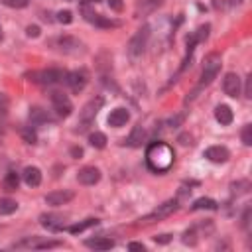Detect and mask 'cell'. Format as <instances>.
Wrapping results in <instances>:
<instances>
[{
    "label": "cell",
    "mask_w": 252,
    "mask_h": 252,
    "mask_svg": "<svg viewBox=\"0 0 252 252\" xmlns=\"http://www.w3.org/2000/svg\"><path fill=\"white\" fill-rule=\"evenodd\" d=\"M8 106H10V100L4 93H0V114H6L8 112Z\"/></svg>",
    "instance_id": "cell-35"
},
{
    "label": "cell",
    "mask_w": 252,
    "mask_h": 252,
    "mask_svg": "<svg viewBox=\"0 0 252 252\" xmlns=\"http://www.w3.org/2000/svg\"><path fill=\"white\" fill-rule=\"evenodd\" d=\"M51 104H53V110L57 112V116H61V118H67L73 112L71 98L61 91H53L51 93Z\"/></svg>",
    "instance_id": "cell-8"
},
{
    "label": "cell",
    "mask_w": 252,
    "mask_h": 252,
    "mask_svg": "<svg viewBox=\"0 0 252 252\" xmlns=\"http://www.w3.org/2000/svg\"><path fill=\"white\" fill-rule=\"evenodd\" d=\"M144 138H146V130L142 128V124H136V126L132 128L130 136L124 140V144L130 146V148H140L142 142H144Z\"/></svg>",
    "instance_id": "cell-19"
},
{
    "label": "cell",
    "mask_w": 252,
    "mask_h": 252,
    "mask_svg": "<svg viewBox=\"0 0 252 252\" xmlns=\"http://www.w3.org/2000/svg\"><path fill=\"white\" fill-rule=\"evenodd\" d=\"M205 158L213 163H224L230 158V152L224 146H211L205 150Z\"/></svg>",
    "instance_id": "cell-15"
},
{
    "label": "cell",
    "mask_w": 252,
    "mask_h": 252,
    "mask_svg": "<svg viewBox=\"0 0 252 252\" xmlns=\"http://www.w3.org/2000/svg\"><path fill=\"white\" fill-rule=\"evenodd\" d=\"M161 4H163V0H140V2H138V12L150 14V12L158 10Z\"/></svg>",
    "instance_id": "cell-25"
},
{
    "label": "cell",
    "mask_w": 252,
    "mask_h": 252,
    "mask_svg": "<svg viewBox=\"0 0 252 252\" xmlns=\"http://www.w3.org/2000/svg\"><path fill=\"white\" fill-rule=\"evenodd\" d=\"M240 140L244 146H252V124H244V128L240 132Z\"/></svg>",
    "instance_id": "cell-31"
},
{
    "label": "cell",
    "mask_w": 252,
    "mask_h": 252,
    "mask_svg": "<svg viewBox=\"0 0 252 252\" xmlns=\"http://www.w3.org/2000/svg\"><path fill=\"white\" fill-rule=\"evenodd\" d=\"M201 209L217 211V209H219V205H217V201H215V199H211V197H201V199H197V201L191 205V211H201Z\"/></svg>",
    "instance_id": "cell-23"
},
{
    "label": "cell",
    "mask_w": 252,
    "mask_h": 252,
    "mask_svg": "<svg viewBox=\"0 0 252 252\" xmlns=\"http://www.w3.org/2000/svg\"><path fill=\"white\" fill-rule=\"evenodd\" d=\"M67 2H75V0H67Z\"/></svg>",
    "instance_id": "cell-45"
},
{
    "label": "cell",
    "mask_w": 252,
    "mask_h": 252,
    "mask_svg": "<svg viewBox=\"0 0 252 252\" xmlns=\"http://www.w3.org/2000/svg\"><path fill=\"white\" fill-rule=\"evenodd\" d=\"M77 179H79V183H83V185H94V183L100 181V169L94 167V165H85V167L79 169Z\"/></svg>",
    "instance_id": "cell-13"
},
{
    "label": "cell",
    "mask_w": 252,
    "mask_h": 252,
    "mask_svg": "<svg viewBox=\"0 0 252 252\" xmlns=\"http://www.w3.org/2000/svg\"><path fill=\"white\" fill-rule=\"evenodd\" d=\"M16 209H18V203L14 199H8V197L0 199V215H12Z\"/></svg>",
    "instance_id": "cell-28"
},
{
    "label": "cell",
    "mask_w": 252,
    "mask_h": 252,
    "mask_svg": "<svg viewBox=\"0 0 252 252\" xmlns=\"http://www.w3.org/2000/svg\"><path fill=\"white\" fill-rule=\"evenodd\" d=\"M73 199H75V193L71 189H59V191H51V193L45 195V203L49 207H61V205H67Z\"/></svg>",
    "instance_id": "cell-10"
},
{
    "label": "cell",
    "mask_w": 252,
    "mask_h": 252,
    "mask_svg": "<svg viewBox=\"0 0 252 252\" xmlns=\"http://www.w3.org/2000/svg\"><path fill=\"white\" fill-rule=\"evenodd\" d=\"M230 189H232V195H244L250 189V181L248 179H238L230 185Z\"/></svg>",
    "instance_id": "cell-29"
},
{
    "label": "cell",
    "mask_w": 252,
    "mask_h": 252,
    "mask_svg": "<svg viewBox=\"0 0 252 252\" xmlns=\"http://www.w3.org/2000/svg\"><path fill=\"white\" fill-rule=\"evenodd\" d=\"M211 232H213V222H211V220H203V222H197V224L189 226V228L183 232L181 240H183V244H187V246H195L201 236L211 234Z\"/></svg>",
    "instance_id": "cell-7"
},
{
    "label": "cell",
    "mask_w": 252,
    "mask_h": 252,
    "mask_svg": "<svg viewBox=\"0 0 252 252\" xmlns=\"http://www.w3.org/2000/svg\"><path fill=\"white\" fill-rule=\"evenodd\" d=\"M30 120H32V124H45V122H51V116L47 114V110L33 106V108H30Z\"/></svg>",
    "instance_id": "cell-22"
},
{
    "label": "cell",
    "mask_w": 252,
    "mask_h": 252,
    "mask_svg": "<svg viewBox=\"0 0 252 252\" xmlns=\"http://www.w3.org/2000/svg\"><path fill=\"white\" fill-rule=\"evenodd\" d=\"M177 140H179L183 146H191V144H193V136H189V134H181Z\"/></svg>",
    "instance_id": "cell-41"
},
{
    "label": "cell",
    "mask_w": 252,
    "mask_h": 252,
    "mask_svg": "<svg viewBox=\"0 0 252 252\" xmlns=\"http://www.w3.org/2000/svg\"><path fill=\"white\" fill-rule=\"evenodd\" d=\"M173 159H175V154L165 142H152L146 150V163L152 171H158V173L167 171L173 165Z\"/></svg>",
    "instance_id": "cell-1"
},
{
    "label": "cell",
    "mask_w": 252,
    "mask_h": 252,
    "mask_svg": "<svg viewBox=\"0 0 252 252\" xmlns=\"http://www.w3.org/2000/svg\"><path fill=\"white\" fill-rule=\"evenodd\" d=\"M26 32H28L30 37H37V35H39V28H37V26H28Z\"/></svg>",
    "instance_id": "cell-42"
},
{
    "label": "cell",
    "mask_w": 252,
    "mask_h": 252,
    "mask_svg": "<svg viewBox=\"0 0 252 252\" xmlns=\"http://www.w3.org/2000/svg\"><path fill=\"white\" fill-rule=\"evenodd\" d=\"M69 154H71V158L79 159V158H83V148H81V146H73V148L69 150Z\"/></svg>",
    "instance_id": "cell-40"
},
{
    "label": "cell",
    "mask_w": 252,
    "mask_h": 252,
    "mask_svg": "<svg viewBox=\"0 0 252 252\" xmlns=\"http://www.w3.org/2000/svg\"><path fill=\"white\" fill-rule=\"evenodd\" d=\"M222 91H224V94L236 98L240 94V77L236 73H232V71L226 73L224 79H222Z\"/></svg>",
    "instance_id": "cell-14"
},
{
    "label": "cell",
    "mask_w": 252,
    "mask_h": 252,
    "mask_svg": "<svg viewBox=\"0 0 252 252\" xmlns=\"http://www.w3.org/2000/svg\"><path fill=\"white\" fill-rule=\"evenodd\" d=\"M102 104H104V98L102 96H94L81 108V112H79V130H87L94 122V118H96L98 110L102 108Z\"/></svg>",
    "instance_id": "cell-5"
},
{
    "label": "cell",
    "mask_w": 252,
    "mask_h": 252,
    "mask_svg": "<svg viewBox=\"0 0 252 252\" xmlns=\"http://www.w3.org/2000/svg\"><path fill=\"white\" fill-rule=\"evenodd\" d=\"M26 77L32 81V83H39V85H55V83H61L67 79V71L63 69H41V71H32V73H26Z\"/></svg>",
    "instance_id": "cell-3"
},
{
    "label": "cell",
    "mask_w": 252,
    "mask_h": 252,
    "mask_svg": "<svg viewBox=\"0 0 252 252\" xmlns=\"http://www.w3.org/2000/svg\"><path fill=\"white\" fill-rule=\"evenodd\" d=\"M183 120H185V112H181V114L173 116V118L169 120V126H171V128H177V126H181V124H183Z\"/></svg>",
    "instance_id": "cell-36"
},
{
    "label": "cell",
    "mask_w": 252,
    "mask_h": 252,
    "mask_svg": "<svg viewBox=\"0 0 252 252\" xmlns=\"http://www.w3.org/2000/svg\"><path fill=\"white\" fill-rule=\"evenodd\" d=\"M171 236H173V234H169V232H163V234H158V236H154V242H158V244H167V242L171 240Z\"/></svg>",
    "instance_id": "cell-37"
},
{
    "label": "cell",
    "mask_w": 252,
    "mask_h": 252,
    "mask_svg": "<svg viewBox=\"0 0 252 252\" xmlns=\"http://www.w3.org/2000/svg\"><path fill=\"white\" fill-rule=\"evenodd\" d=\"M57 22H61V24H71V22H73V14H71L69 10H61V12H57Z\"/></svg>",
    "instance_id": "cell-33"
},
{
    "label": "cell",
    "mask_w": 252,
    "mask_h": 252,
    "mask_svg": "<svg viewBox=\"0 0 252 252\" xmlns=\"http://www.w3.org/2000/svg\"><path fill=\"white\" fill-rule=\"evenodd\" d=\"M215 118H217V122H220L222 126H228V124L232 122L234 114H232L230 106H226V104H219V106L215 108Z\"/></svg>",
    "instance_id": "cell-21"
},
{
    "label": "cell",
    "mask_w": 252,
    "mask_h": 252,
    "mask_svg": "<svg viewBox=\"0 0 252 252\" xmlns=\"http://www.w3.org/2000/svg\"><path fill=\"white\" fill-rule=\"evenodd\" d=\"M4 6H8V8H16V10H22V8H26L28 4H30V0H0Z\"/></svg>",
    "instance_id": "cell-32"
},
{
    "label": "cell",
    "mask_w": 252,
    "mask_h": 252,
    "mask_svg": "<svg viewBox=\"0 0 252 252\" xmlns=\"http://www.w3.org/2000/svg\"><path fill=\"white\" fill-rule=\"evenodd\" d=\"M244 94L246 98H252V75L246 77V87H244Z\"/></svg>",
    "instance_id": "cell-38"
},
{
    "label": "cell",
    "mask_w": 252,
    "mask_h": 252,
    "mask_svg": "<svg viewBox=\"0 0 252 252\" xmlns=\"http://www.w3.org/2000/svg\"><path fill=\"white\" fill-rule=\"evenodd\" d=\"M128 250H140V252H144L146 246H144L142 242H130V244H128Z\"/></svg>",
    "instance_id": "cell-43"
},
{
    "label": "cell",
    "mask_w": 252,
    "mask_h": 252,
    "mask_svg": "<svg viewBox=\"0 0 252 252\" xmlns=\"http://www.w3.org/2000/svg\"><path fill=\"white\" fill-rule=\"evenodd\" d=\"M22 179L26 185L30 187H37L41 183V169L35 167V165H28L24 171H22Z\"/></svg>",
    "instance_id": "cell-18"
},
{
    "label": "cell",
    "mask_w": 252,
    "mask_h": 252,
    "mask_svg": "<svg viewBox=\"0 0 252 252\" xmlns=\"http://www.w3.org/2000/svg\"><path fill=\"white\" fill-rule=\"evenodd\" d=\"M83 14H85V20H87V22H91L93 26L102 28V30H110V28H118V26H120V22H116V20H110V18H106V16H100V14H94L93 10H89L87 4L83 6Z\"/></svg>",
    "instance_id": "cell-9"
},
{
    "label": "cell",
    "mask_w": 252,
    "mask_h": 252,
    "mask_svg": "<svg viewBox=\"0 0 252 252\" xmlns=\"http://www.w3.org/2000/svg\"><path fill=\"white\" fill-rule=\"evenodd\" d=\"M85 246H89L93 250H110V248H114V240L108 236H96V238L85 240Z\"/></svg>",
    "instance_id": "cell-20"
},
{
    "label": "cell",
    "mask_w": 252,
    "mask_h": 252,
    "mask_svg": "<svg viewBox=\"0 0 252 252\" xmlns=\"http://www.w3.org/2000/svg\"><path fill=\"white\" fill-rule=\"evenodd\" d=\"M67 85L71 87V91H75V93H81L85 87H87V83H89V73L85 71V69H77V71H73V73H67Z\"/></svg>",
    "instance_id": "cell-11"
},
{
    "label": "cell",
    "mask_w": 252,
    "mask_h": 252,
    "mask_svg": "<svg viewBox=\"0 0 252 252\" xmlns=\"http://www.w3.org/2000/svg\"><path fill=\"white\" fill-rule=\"evenodd\" d=\"M20 185V175L16 171H8L6 177H4V189L6 191H16Z\"/></svg>",
    "instance_id": "cell-27"
},
{
    "label": "cell",
    "mask_w": 252,
    "mask_h": 252,
    "mask_svg": "<svg viewBox=\"0 0 252 252\" xmlns=\"http://www.w3.org/2000/svg\"><path fill=\"white\" fill-rule=\"evenodd\" d=\"M220 55L219 53H209L207 57H205V65H203V71H201V79H199V83H197V87L191 91V94L185 98V102H191L197 94H199V91H203L205 87H209L215 79H217V75H219V71H220Z\"/></svg>",
    "instance_id": "cell-2"
},
{
    "label": "cell",
    "mask_w": 252,
    "mask_h": 252,
    "mask_svg": "<svg viewBox=\"0 0 252 252\" xmlns=\"http://www.w3.org/2000/svg\"><path fill=\"white\" fill-rule=\"evenodd\" d=\"M250 213H252L250 207H246L244 213H242V222H240V226H242L244 230H248V224H250Z\"/></svg>",
    "instance_id": "cell-34"
},
{
    "label": "cell",
    "mask_w": 252,
    "mask_h": 252,
    "mask_svg": "<svg viewBox=\"0 0 252 252\" xmlns=\"http://www.w3.org/2000/svg\"><path fill=\"white\" fill-rule=\"evenodd\" d=\"M177 209H179L177 199H169V201L158 205V209H154L150 215H146L144 219H140V224H150V222H156V220H163V219H167L169 215H173Z\"/></svg>",
    "instance_id": "cell-6"
},
{
    "label": "cell",
    "mask_w": 252,
    "mask_h": 252,
    "mask_svg": "<svg viewBox=\"0 0 252 252\" xmlns=\"http://www.w3.org/2000/svg\"><path fill=\"white\" fill-rule=\"evenodd\" d=\"M96 2H100V0H85V4H96Z\"/></svg>",
    "instance_id": "cell-44"
},
{
    "label": "cell",
    "mask_w": 252,
    "mask_h": 252,
    "mask_svg": "<svg viewBox=\"0 0 252 252\" xmlns=\"http://www.w3.org/2000/svg\"><path fill=\"white\" fill-rule=\"evenodd\" d=\"M55 45H57L59 51H65V53H77L83 47V43L75 35H59L55 39Z\"/></svg>",
    "instance_id": "cell-12"
},
{
    "label": "cell",
    "mask_w": 252,
    "mask_h": 252,
    "mask_svg": "<svg viewBox=\"0 0 252 252\" xmlns=\"http://www.w3.org/2000/svg\"><path fill=\"white\" fill-rule=\"evenodd\" d=\"M39 224L45 226L47 230H59V228H63V224H65V217L53 215V213H43V215L39 217Z\"/></svg>",
    "instance_id": "cell-16"
},
{
    "label": "cell",
    "mask_w": 252,
    "mask_h": 252,
    "mask_svg": "<svg viewBox=\"0 0 252 252\" xmlns=\"http://www.w3.org/2000/svg\"><path fill=\"white\" fill-rule=\"evenodd\" d=\"M148 39H150V26H142L136 30V33L130 37L128 41V55L132 59H138L144 55L146 47H148Z\"/></svg>",
    "instance_id": "cell-4"
},
{
    "label": "cell",
    "mask_w": 252,
    "mask_h": 252,
    "mask_svg": "<svg viewBox=\"0 0 252 252\" xmlns=\"http://www.w3.org/2000/svg\"><path fill=\"white\" fill-rule=\"evenodd\" d=\"M98 224V219H85V220H81V222H77V224H71L67 230L71 232V234H77V232H83V230H87L89 226H96Z\"/></svg>",
    "instance_id": "cell-24"
},
{
    "label": "cell",
    "mask_w": 252,
    "mask_h": 252,
    "mask_svg": "<svg viewBox=\"0 0 252 252\" xmlns=\"http://www.w3.org/2000/svg\"><path fill=\"white\" fill-rule=\"evenodd\" d=\"M128 120H130V112H128L126 108H122V106L114 108V110L108 114V124H110L112 128H120V126H124Z\"/></svg>",
    "instance_id": "cell-17"
},
{
    "label": "cell",
    "mask_w": 252,
    "mask_h": 252,
    "mask_svg": "<svg viewBox=\"0 0 252 252\" xmlns=\"http://www.w3.org/2000/svg\"><path fill=\"white\" fill-rule=\"evenodd\" d=\"M106 134H102V132H91L89 134V144L93 146V148H96V150H102L104 146H106Z\"/></svg>",
    "instance_id": "cell-26"
},
{
    "label": "cell",
    "mask_w": 252,
    "mask_h": 252,
    "mask_svg": "<svg viewBox=\"0 0 252 252\" xmlns=\"http://www.w3.org/2000/svg\"><path fill=\"white\" fill-rule=\"evenodd\" d=\"M106 2H108V6H110L114 12H122V8H124L122 0H106Z\"/></svg>",
    "instance_id": "cell-39"
},
{
    "label": "cell",
    "mask_w": 252,
    "mask_h": 252,
    "mask_svg": "<svg viewBox=\"0 0 252 252\" xmlns=\"http://www.w3.org/2000/svg\"><path fill=\"white\" fill-rule=\"evenodd\" d=\"M20 134H22V138H24L26 144H35V142H37V134H35V130H32V126L22 128Z\"/></svg>",
    "instance_id": "cell-30"
}]
</instances>
